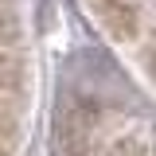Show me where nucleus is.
Instances as JSON below:
<instances>
[{
	"instance_id": "f257e3e1",
	"label": "nucleus",
	"mask_w": 156,
	"mask_h": 156,
	"mask_svg": "<svg viewBox=\"0 0 156 156\" xmlns=\"http://www.w3.org/2000/svg\"><path fill=\"white\" fill-rule=\"evenodd\" d=\"M94 8L117 35H133L136 16H140V0H94Z\"/></svg>"
}]
</instances>
